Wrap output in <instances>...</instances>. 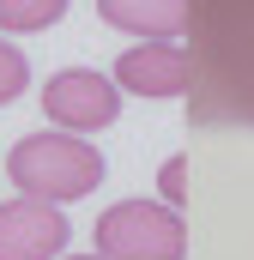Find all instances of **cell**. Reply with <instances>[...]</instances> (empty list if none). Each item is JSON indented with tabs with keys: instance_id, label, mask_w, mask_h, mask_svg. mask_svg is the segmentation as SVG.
I'll return each mask as SVG.
<instances>
[{
	"instance_id": "3957f363",
	"label": "cell",
	"mask_w": 254,
	"mask_h": 260,
	"mask_svg": "<svg viewBox=\"0 0 254 260\" xmlns=\"http://www.w3.org/2000/svg\"><path fill=\"white\" fill-rule=\"evenodd\" d=\"M97 254L103 260H182L188 224L176 206L157 200H121L97 218Z\"/></svg>"
},
{
	"instance_id": "9c48e42d",
	"label": "cell",
	"mask_w": 254,
	"mask_h": 260,
	"mask_svg": "<svg viewBox=\"0 0 254 260\" xmlns=\"http://www.w3.org/2000/svg\"><path fill=\"white\" fill-rule=\"evenodd\" d=\"M18 91H24V49H12L0 37V103H12Z\"/></svg>"
},
{
	"instance_id": "5b68a950",
	"label": "cell",
	"mask_w": 254,
	"mask_h": 260,
	"mask_svg": "<svg viewBox=\"0 0 254 260\" xmlns=\"http://www.w3.org/2000/svg\"><path fill=\"white\" fill-rule=\"evenodd\" d=\"M61 248H67L61 206H43L24 194L0 206V260H61Z\"/></svg>"
},
{
	"instance_id": "277c9868",
	"label": "cell",
	"mask_w": 254,
	"mask_h": 260,
	"mask_svg": "<svg viewBox=\"0 0 254 260\" xmlns=\"http://www.w3.org/2000/svg\"><path fill=\"white\" fill-rule=\"evenodd\" d=\"M43 115L55 127H67L73 139H85V133L109 127L121 115V91H115V79H103L91 67H67L43 85Z\"/></svg>"
},
{
	"instance_id": "8fae6325",
	"label": "cell",
	"mask_w": 254,
	"mask_h": 260,
	"mask_svg": "<svg viewBox=\"0 0 254 260\" xmlns=\"http://www.w3.org/2000/svg\"><path fill=\"white\" fill-rule=\"evenodd\" d=\"M61 260H103V254H61Z\"/></svg>"
},
{
	"instance_id": "7a4b0ae2",
	"label": "cell",
	"mask_w": 254,
	"mask_h": 260,
	"mask_svg": "<svg viewBox=\"0 0 254 260\" xmlns=\"http://www.w3.org/2000/svg\"><path fill=\"white\" fill-rule=\"evenodd\" d=\"M6 176L18 182L24 200L61 206V200H85L103 182V151L73 133H30L6 151Z\"/></svg>"
},
{
	"instance_id": "52a82bcc",
	"label": "cell",
	"mask_w": 254,
	"mask_h": 260,
	"mask_svg": "<svg viewBox=\"0 0 254 260\" xmlns=\"http://www.w3.org/2000/svg\"><path fill=\"white\" fill-rule=\"evenodd\" d=\"M103 24L139 30L145 43H182L188 37V0H97Z\"/></svg>"
},
{
	"instance_id": "30bf717a",
	"label": "cell",
	"mask_w": 254,
	"mask_h": 260,
	"mask_svg": "<svg viewBox=\"0 0 254 260\" xmlns=\"http://www.w3.org/2000/svg\"><path fill=\"white\" fill-rule=\"evenodd\" d=\"M182 176H188V164H182V157H170V164H164V176H157L170 200H182Z\"/></svg>"
},
{
	"instance_id": "8992f818",
	"label": "cell",
	"mask_w": 254,
	"mask_h": 260,
	"mask_svg": "<svg viewBox=\"0 0 254 260\" xmlns=\"http://www.w3.org/2000/svg\"><path fill=\"white\" fill-rule=\"evenodd\" d=\"M188 43H139L115 61V91L133 97H188Z\"/></svg>"
},
{
	"instance_id": "ba28073f",
	"label": "cell",
	"mask_w": 254,
	"mask_h": 260,
	"mask_svg": "<svg viewBox=\"0 0 254 260\" xmlns=\"http://www.w3.org/2000/svg\"><path fill=\"white\" fill-rule=\"evenodd\" d=\"M61 12H67V0H0V30L30 37V30H49Z\"/></svg>"
},
{
	"instance_id": "6da1fadb",
	"label": "cell",
	"mask_w": 254,
	"mask_h": 260,
	"mask_svg": "<svg viewBox=\"0 0 254 260\" xmlns=\"http://www.w3.org/2000/svg\"><path fill=\"white\" fill-rule=\"evenodd\" d=\"M188 121L254 133V0H188Z\"/></svg>"
}]
</instances>
